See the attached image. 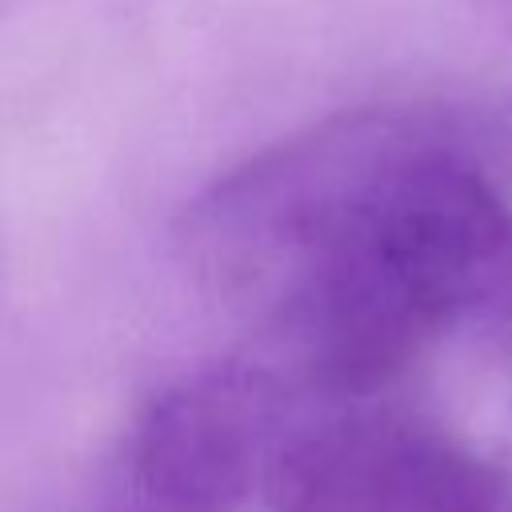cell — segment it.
Here are the masks:
<instances>
[{"instance_id":"1","label":"cell","mask_w":512,"mask_h":512,"mask_svg":"<svg viewBox=\"0 0 512 512\" xmlns=\"http://www.w3.org/2000/svg\"><path fill=\"white\" fill-rule=\"evenodd\" d=\"M272 512H512V476L404 420H336L272 452Z\"/></svg>"},{"instance_id":"2","label":"cell","mask_w":512,"mask_h":512,"mask_svg":"<svg viewBox=\"0 0 512 512\" xmlns=\"http://www.w3.org/2000/svg\"><path fill=\"white\" fill-rule=\"evenodd\" d=\"M260 468V396L244 376H200L148 404L132 476L148 512H240Z\"/></svg>"}]
</instances>
